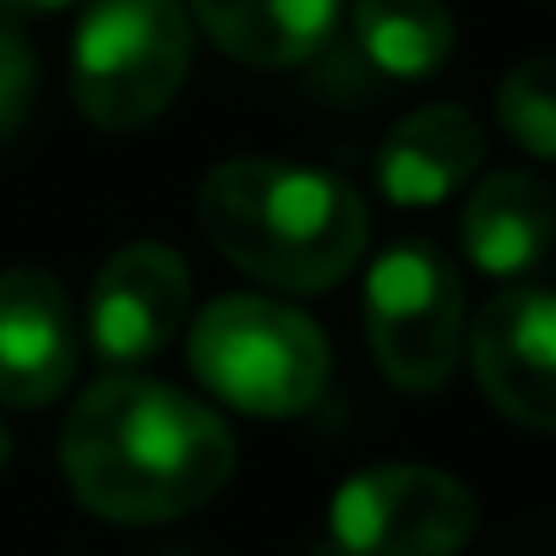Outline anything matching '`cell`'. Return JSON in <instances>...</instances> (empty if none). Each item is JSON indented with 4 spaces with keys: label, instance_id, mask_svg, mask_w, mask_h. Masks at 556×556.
<instances>
[{
    "label": "cell",
    "instance_id": "cell-1",
    "mask_svg": "<svg viewBox=\"0 0 556 556\" xmlns=\"http://www.w3.org/2000/svg\"><path fill=\"white\" fill-rule=\"evenodd\" d=\"M72 496L110 523H164L213 502L235 475L229 426L153 377L93 382L61 426Z\"/></svg>",
    "mask_w": 556,
    "mask_h": 556
},
{
    "label": "cell",
    "instance_id": "cell-2",
    "mask_svg": "<svg viewBox=\"0 0 556 556\" xmlns=\"http://www.w3.org/2000/svg\"><path fill=\"white\" fill-rule=\"evenodd\" d=\"M197 224L224 262L273 290H333L361 262L371 218L355 186L290 159H224L197 186Z\"/></svg>",
    "mask_w": 556,
    "mask_h": 556
},
{
    "label": "cell",
    "instance_id": "cell-3",
    "mask_svg": "<svg viewBox=\"0 0 556 556\" xmlns=\"http://www.w3.org/2000/svg\"><path fill=\"white\" fill-rule=\"evenodd\" d=\"M186 355L213 399L262 420L306 415L328 393V371H333L323 328L306 312L267 295L213 301L191 323Z\"/></svg>",
    "mask_w": 556,
    "mask_h": 556
},
{
    "label": "cell",
    "instance_id": "cell-4",
    "mask_svg": "<svg viewBox=\"0 0 556 556\" xmlns=\"http://www.w3.org/2000/svg\"><path fill=\"white\" fill-rule=\"evenodd\" d=\"M191 72L180 0H93L72 39V99L99 131L153 126Z\"/></svg>",
    "mask_w": 556,
    "mask_h": 556
},
{
    "label": "cell",
    "instance_id": "cell-5",
    "mask_svg": "<svg viewBox=\"0 0 556 556\" xmlns=\"http://www.w3.org/2000/svg\"><path fill=\"white\" fill-rule=\"evenodd\" d=\"M366 339L382 377L404 393H437L464 355V285L431 240H399L366 278Z\"/></svg>",
    "mask_w": 556,
    "mask_h": 556
},
{
    "label": "cell",
    "instance_id": "cell-6",
    "mask_svg": "<svg viewBox=\"0 0 556 556\" xmlns=\"http://www.w3.org/2000/svg\"><path fill=\"white\" fill-rule=\"evenodd\" d=\"M475 523V491L431 464H371L350 475L328 507L339 556H458Z\"/></svg>",
    "mask_w": 556,
    "mask_h": 556
},
{
    "label": "cell",
    "instance_id": "cell-7",
    "mask_svg": "<svg viewBox=\"0 0 556 556\" xmlns=\"http://www.w3.org/2000/svg\"><path fill=\"white\" fill-rule=\"evenodd\" d=\"M469 366L480 393L529 431H556V295L513 285L475 312Z\"/></svg>",
    "mask_w": 556,
    "mask_h": 556
},
{
    "label": "cell",
    "instance_id": "cell-8",
    "mask_svg": "<svg viewBox=\"0 0 556 556\" xmlns=\"http://www.w3.org/2000/svg\"><path fill=\"white\" fill-rule=\"evenodd\" d=\"M191 267L164 240L121 245L88 290V339L104 361H153L186 323Z\"/></svg>",
    "mask_w": 556,
    "mask_h": 556
},
{
    "label": "cell",
    "instance_id": "cell-9",
    "mask_svg": "<svg viewBox=\"0 0 556 556\" xmlns=\"http://www.w3.org/2000/svg\"><path fill=\"white\" fill-rule=\"evenodd\" d=\"M77 306L66 285L45 267L0 273V404L45 409L77 377Z\"/></svg>",
    "mask_w": 556,
    "mask_h": 556
},
{
    "label": "cell",
    "instance_id": "cell-10",
    "mask_svg": "<svg viewBox=\"0 0 556 556\" xmlns=\"http://www.w3.org/2000/svg\"><path fill=\"white\" fill-rule=\"evenodd\" d=\"M485 159V126L464 104H426L404 115L377 148V186L399 207L447 202Z\"/></svg>",
    "mask_w": 556,
    "mask_h": 556
},
{
    "label": "cell",
    "instance_id": "cell-11",
    "mask_svg": "<svg viewBox=\"0 0 556 556\" xmlns=\"http://www.w3.org/2000/svg\"><path fill=\"white\" fill-rule=\"evenodd\" d=\"M344 0H191L202 34L240 66H306L339 34Z\"/></svg>",
    "mask_w": 556,
    "mask_h": 556
},
{
    "label": "cell",
    "instance_id": "cell-12",
    "mask_svg": "<svg viewBox=\"0 0 556 556\" xmlns=\"http://www.w3.org/2000/svg\"><path fill=\"white\" fill-rule=\"evenodd\" d=\"M556 235V197L529 169H496L475 186V197L458 213L464 256L491 278L529 273Z\"/></svg>",
    "mask_w": 556,
    "mask_h": 556
},
{
    "label": "cell",
    "instance_id": "cell-13",
    "mask_svg": "<svg viewBox=\"0 0 556 556\" xmlns=\"http://www.w3.org/2000/svg\"><path fill=\"white\" fill-rule=\"evenodd\" d=\"M453 39V12L442 0H355V50L393 83L442 72Z\"/></svg>",
    "mask_w": 556,
    "mask_h": 556
},
{
    "label": "cell",
    "instance_id": "cell-14",
    "mask_svg": "<svg viewBox=\"0 0 556 556\" xmlns=\"http://www.w3.org/2000/svg\"><path fill=\"white\" fill-rule=\"evenodd\" d=\"M496 121H502V131L523 153L556 159V55L518 61L502 77V88H496Z\"/></svg>",
    "mask_w": 556,
    "mask_h": 556
},
{
    "label": "cell",
    "instance_id": "cell-15",
    "mask_svg": "<svg viewBox=\"0 0 556 556\" xmlns=\"http://www.w3.org/2000/svg\"><path fill=\"white\" fill-rule=\"evenodd\" d=\"M34 99H39V55L12 23H0V142H12L28 126Z\"/></svg>",
    "mask_w": 556,
    "mask_h": 556
},
{
    "label": "cell",
    "instance_id": "cell-16",
    "mask_svg": "<svg viewBox=\"0 0 556 556\" xmlns=\"http://www.w3.org/2000/svg\"><path fill=\"white\" fill-rule=\"evenodd\" d=\"M0 7H7V12H55V7H66V0H0Z\"/></svg>",
    "mask_w": 556,
    "mask_h": 556
},
{
    "label": "cell",
    "instance_id": "cell-17",
    "mask_svg": "<svg viewBox=\"0 0 556 556\" xmlns=\"http://www.w3.org/2000/svg\"><path fill=\"white\" fill-rule=\"evenodd\" d=\"M7 464H12V431L0 426V475H7Z\"/></svg>",
    "mask_w": 556,
    "mask_h": 556
},
{
    "label": "cell",
    "instance_id": "cell-18",
    "mask_svg": "<svg viewBox=\"0 0 556 556\" xmlns=\"http://www.w3.org/2000/svg\"><path fill=\"white\" fill-rule=\"evenodd\" d=\"M312 556H339V551H312Z\"/></svg>",
    "mask_w": 556,
    "mask_h": 556
}]
</instances>
